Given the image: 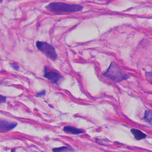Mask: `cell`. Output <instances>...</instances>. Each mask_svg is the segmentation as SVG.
<instances>
[{
	"label": "cell",
	"instance_id": "obj_4",
	"mask_svg": "<svg viewBox=\"0 0 152 152\" xmlns=\"http://www.w3.org/2000/svg\"><path fill=\"white\" fill-rule=\"evenodd\" d=\"M44 77L49 80L53 83L58 84V81L61 79V76L57 72L50 70L49 68L45 66L44 68Z\"/></svg>",
	"mask_w": 152,
	"mask_h": 152
},
{
	"label": "cell",
	"instance_id": "obj_13",
	"mask_svg": "<svg viewBox=\"0 0 152 152\" xmlns=\"http://www.w3.org/2000/svg\"><path fill=\"white\" fill-rule=\"evenodd\" d=\"M2 2V1H0V3H1Z\"/></svg>",
	"mask_w": 152,
	"mask_h": 152
},
{
	"label": "cell",
	"instance_id": "obj_6",
	"mask_svg": "<svg viewBox=\"0 0 152 152\" xmlns=\"http://www.w3.org/2000/svg\"><path fill=\"white\" fill-rule=\"evenodd\" d=\"M64 131L66 133H69V134H72L73 135H78V134H84L85 131L81 129L76 128L72 126H67L64 127Z\"/></svg>",
	"mask_w": 152,
	"mask_h": 152
},
{
	"label": "cell",
	"instance_id": "obj_11",
	"mask_svg": "<svg viewBox=\"0 0 152 152\" xmlns=\"http://www.w3.org/2000/svg\"><path fill=\"white\" fill-rule=\"evenodd\" d=\"M11 65V66H12V68H14L15 69V70H19V66L18 65H15V64H10Z\"/></svg>",
	"mask_w": 152,
	"mask_h": 152
},
{
	"label": "cell",
	"instance_id": "obj_12",
	"mask_svg": "<svg viewBox=\"0 0 152 152\" xmlns=\"http://www.w3.org/2000/svg\"><path fill=\"white\" fill-rule=\"evenodd\" d=\"M45 93H46L45 91V90H44V91H41V92H40V93H38L37 94V96H44V95L45 94Z\"/></svg>",
	"mask_w": 152,
	"mask_h": 152
},
{
	"label": "cell",
	"instance_id": "obj_9",
	"mask_svg": "<svg viewBox=\"0 0 152 152\" xmlns=\"http://www.w3.org/2000/svg\"><path fill=\"white\" fill-rule=\"evenodd\" d=\"M144 119L146 122L151 124V122H152L151 110H147V111H145V115H144Z\"/></svg>",
	"mask_w": 152,
	"mask_h": 152
},
{
	"label": "cell",
	"instance_id": "obj_5",
	"mask_svg": "<svg viewBox=\"0 0 152 152\" xmlns=\"http://www.w3.org/2000/svg\"><path fill=\"white\" fill-rule=\"evenodd\" d=\"M18 126L16 122H12L0 119V130L10 131L15 129Z\"/></svg>",
	"mask_w": 152,
	"mask_h": 152
},
{
	"label": "cell",
	"instance_id": "obj_7",
	"mask_svg": "<svg viewBox=\"0 0 152 152\" xmlns=\"http://www.w3.org/2000/svg\"><path fill=\"white\" fill-rule=\"evenodd\" d=\"M130 132L132 134V135L135 137V139L137 140H143L144 139H145V138L147 136L145 134H144L143 132H142L141 130H139L138 129H131Z\"/></svg>",
	"mask_w": 152,
	"mask_h": 152
},
{
	"label": "cell",
	"instance_id": "obj_3",
	"mask_svg": "<svg viewBox=\"0 0 152 152\" xmlns=\"http://www.w3.org/2000/svg\"><path fill=\"white\" fill-rule=\"evenodd\" d=\"M36 47L39 50L44 53L47 57L50 60L55 61L57 58V53L55 51V48L50 44L44 42L37 41Z\"/></svg>",
	"mask_w": 152,
	"mask_h": 152
},
{
	"label": "cell",
	"instance_id": "obj_2",
	"mask_svg": "<svg viewBox=\"0 0 152 152\" xmlns=\"http://www.w3.org/2000/svg\"><path fill=\"white\" fill-rule=\"evenodd\" d=\"M103 75L109 80L115 82H120L127 80L130 78V75L124 72L120 66L112 62L109 68Z\"/></svg>",
	"mask_w": 152,
	"mask_h": 152
},
{
	"label": "cell",
	"instance_id": "obj_8",
	"mask_svg": "<svg viewBox=\"0 0 152 152\" xmlns=\"http://www.w3.org/2000/svg\"><path fill=\"white\" fill-rule=\"evenodd\" d=\"M73 150L68 147H61L58 148H54L52 149V152H72Z\"/></svg>",
	"mask_w": 152,
	"mask_h": 152
},
{
	"label": "cell",
	"instance_id": "obj_10",
	"mask_svg": "<svg viewBox=\"0 0 152 152\" xmlns=\"http://www.w3.org/2000/svg\"><path fill=\"white\" fill-rule=\"evenodd\" d=\"M6 98L5 97V96L0 95V104L6 101Z\"/></svg>",
	"mask_w": 152,
	"mask_h": 152
},
{
	"label": "cell",
	"instance_id": "obj_1",
	"mask_svg": "<svg viewBox=\"0 0 152 152\" xmlns=\"http://www.w3.org/2000/svg\"><path fill=\"white\" fill-rule=\"evenodd\" d=\"M45 8L54 12H75L81 11L83 7L80 4H69L63 2H52L48 4Z\"/></svg>",
	"mask_w": 152,
	"mask_h": 152
}]
</instances>
